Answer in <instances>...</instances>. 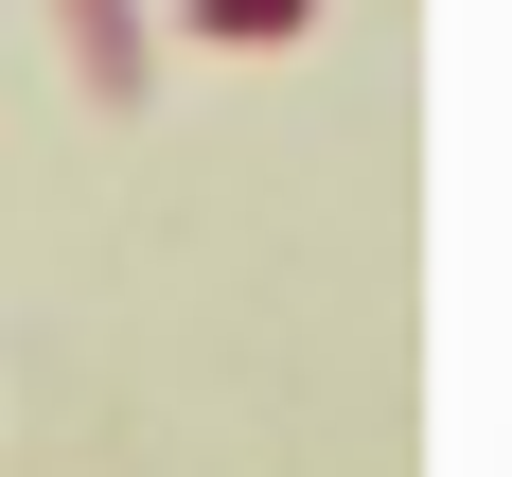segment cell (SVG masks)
I'll use <instances>...</instances> for the list:
<instances>
[{
    "label": "cell",
    "instance_id": "1",
    "mask_svg": "<svg viewBox=\"0 0 512 477\" xmlns=\"http://www.w3.org/2000/svg\"><path fill=\"white\" fill-rule=\"evenodd\" d=\"M53 36H71V89L89 106H142L159 89V18L142 0H53Z\"/></svg>",
    "mask_w": 512,
    "mask_h": 477
},
{
    "label": "cell",
    "instance_id": "2",
    "mask_svg": "<svg viewBox=\"0 0 512 477\" xmlns=\"http://www.w3.org/2000/svg\"><path fill=\"white\" fill-rule=\"evenodd\" d=\"M195 18V53H283V36H318V0H177Z\"/></svg>",
    "mask_w": 512,
    "mask_h": 477
}]
</instances>
